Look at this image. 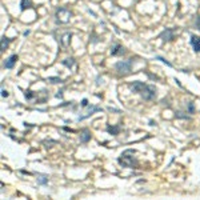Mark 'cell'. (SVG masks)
<instances>
[{"label":"cell","mask_w":200,"mask_h":200,"mask_svg":"<svg viewBox=\"0 0 200 200\" xmlns=\"http://www.w3.org/2000/svg\"><path fill=\"white\" fill-rule=\"evenodd\" d=\"M130 90L135 94H140V96L143 97L144 100H153L156 97V88L155 85H151V84H146L143 82H136L131 83L130 84Z\"/></svg>","instance_id":"cell-1"},{"label":"cell","mask_w":200,"mask_h":200,"mask_svg":"<svg viewBox=\"0 0 200 200\" xmlns=\"http://www.w3.org/2000/svg\"><path fill=\"white\" fill-rule=\"evenodd\" d=\"M135 153L136 151L135 149H125L124 152L120 155V158L118 159L119 164L122 167H125V168H137V160L135 159Z\"/></svg>","instance_id":"cell-2"},{"label":"cell","mask_w":200,"mask_h":200,"mask_svg":"<svg viewBox=\"0 0 200 200\" xmlns=\"http://www.w3.org/2000/svg\"><path fill=\"white\" fill-rule=\"evenodd\" d=\"M132 63H134V59L118 61L115 64V69L118 71V73L120 76H127V75H130L132 71Z\"/></svg>","instance_id":"cell-3"},{"label":"cell","mask_w":200,"mask_h":200,"mask_svg":"<svg viewBox=\"0 0 200 200\" xmlns=\"http://www.w3.org/2000/svg\"><path fill=\"white\" fill-rule=\"evenodd\" d=\"M71 16H72V14L67 10V8H59V10L56 11V20H57V23H63V24H66V23H68L69 19H71Z\"/></svg>","instance_id":"cell-4"},{"label":"cell","mask_w":200,"mask_h":200,"mask_svg":"<svg viewBox=\"0 0 200 200\" xmlns=\"http://www.w3.org/2000/svg\"><path fill=\"white\" fill-rule=\"evenodd\" d=\"M160 38L164 40V42H171V40H174V38H175V31L172 28H165L162 32Z\"/></svg>","instance_id":"cell-5"},{"label":"cell","mask_w":200,"mask_h":200,"mask_svg":"<svg viewBox=\"0 0 200 200\" xmlns=\"http://www.w3.org/2000/svg\"><path fill=\"white\" fill-rule=\"evenodd\" d=\"M100 111H103V108H100V107H97V106H91L90 108H88V111H87V113H85V115L79 116V120H84V119H87V118H90V116H92L95 112H100Z\"/></svg>","instance_id":"cell-6"},{"label":"cell","mask_w":200,"mask_h":200,"mask_svg":"<svg viewBox=\"0 0 200 200\" xmlns=\"http://www.w3.org/2000/svg\"><path fill=\"white\" fill-rule=\"evenodd\" d=\"M17 59H19V56H17V55H12V56H10L7 60L4 61V68H7V69L14 68V66L16 64Z\"/></svg>","instance_id":"cell-7"},{"label":"cell","mask_w":200,"mask_h":200,"mask_svg":"<svg viewBox=\"0 0 200 200\" xmlns=\"http://www.w3.org/2000/svg\"><path fill=\"white\" fill-rule=\"evenodd\" d=\"M125 50L120 44H115L113 47H111V55L112 56H119V55H124Z\"/></svg>","instance_id":"cell-8"},{"label":"cell","mask_w":200,"mask_h":200,"mask_svg":"<svg viewBox=\"0 0 200 200\" xmlns=\"http://www.w3.org/2000/svg\"><path fill=\"white\" fill-rule=\"evenodd\" d=\"M91 136H92L91 131L85 128V130H83L82 134H80V141H82V143H88V141L91 140Z\"/></svg>","instance_id":"cell-9"},{"label":"cell","mask_w":200,"mask_h":200,"mask_svg":"<svg viewBox=\"0 0 200 200\" xmlns=\"http://www.w3.org/2000/svg\"><path fill=\"white\" fill-rule=\"evenodd\" d=\"M191 44H192L193 50L196 52H200V36H195V35L191 36Z\"/></svg>","instance_id":"cell-10"},{"label":"cell","mask_w":200,"mask_h":200,"mask_svg":"<svg viewBox=\"0 0 200 200\" xmlns=\"http://www.w3.org/2000/svg\"><path fill=\"white\" fill-rule=\"evenodd\" d=\"M71 38H72L71 33H64V35L61 36V39H60L61 45H63V47H68L69 43H71Z\"/></svg>","instance_id":"cell-11"},{"label":"cell","mask_w":200,"mask_h":200,"mask_svg":"<svg viewBox=\"0 0 200 200\" xmlns=\"http://www.w3.org/2000/svg\"><path fill=\"white\" fill-rule=\"evenodd\" d=\"M107 131L109 132L111 135H119V132H120V125H108L107 127Z\"/></svg>","instance_id":"cell-12"},{"label":"cell","mask_w":200,"mask_h":200,"mask_svg":"<svg viewBox=\"0 0 200 200\" xmlns=\"http://www.w3.org/2000/svg\"><path fill=\"white\" fill-rule=\"evenodd\" d=\"M32 7V3H31V0H21L20 2V10L21 11H26L28 10V8Z\"/></svg>","instance_id":"cell-13"},{"label":"cell","mask_w":200,"mask_h":200,"mask_svg":"<svg viewBox=\"0 0 200 200\" xmlns=\"http://www.w3.org/2000/svg\"><path fill=\"white\" fill-rule=\"evenodd\" d=\"M61 64H63L64 67H67V68H71V67L75 64V59H73V57H67V59H64L61 61Z\"/></svg>","instance_id":"cell-14"},{"label":"cell","mask_w":200,"mask_h":200,"mask_svg":"<svg viewBox=\"0 0 200 200\" xmlns=\"http://www.w3.org/2000/svg\"><path fill=\"white\" fill-rule=\"evenodd\" d=\"M38 183H39V184H42V186L47 184V183H48V176H47V175H42V174H39V175H38Z\"/></svg>","instance_id":"cell-15"},{"label":"cell","mask_w":200,"mask_h":200,"mask_svg":"<svg viewBox=\"0 0 200 200\" xmlns=\"http://www.w3.org/2000/svg\"><path fill=\"white\" fill-rule=\"evenodd\" d=\"M8 44H10V39L5 38V36H3V38H2V51H5V50H7Z\"/></svg>","instance_id":"cell-16"},{"label":"cell","mask_w":200,"mask_h":200,"mask_svg":"<svg viewBox=\"0 0 200 200\" xmlns=\"http://www.w3.org/2000/svg\"><path fill=\"white\" fill-rule=\"evenodd\" d=\"M47 80L51 82V83H63V80H61L60 78H48Z\"/></svg>","instance_id":"cell-17"},{"label":"cell","mask_w":200,"mask_h":200,"mask_svg":"<svg viewBox=\"0 0 200 200\" xmlns=\"http://www.w3.org/2000/svg\"><path fill=\"white\" fill-rule=\"evenodd\" d=\"M195 112V108H193V103L192 101H189L188 103V113H193Z\"/></svg>","instance_id":"cell-18"},{"label":"cell","mask_w":200,"mask_h":200,"mask_svg":"<svg viewBox=\"0 0 200 200\" xmlns=\"http://www.w3.org/2000/svg\"><path fill=\"white\" fill-rule=\"evenodd\" d=\"M24 95H26V97H27V99H32V97H33L32 91H26V94H24Z\"/></svg>","instance_id":"cell-19"},{"label":"cell","mask_w":200,"mask_h":200,"mask_svg":"<svg viewBox=\"0 0 200 200\" xmlns=\"http://www.w3.org/2000/svg\"><path fill=\"white\" fill-rule=\"evenodd\" d=\"M156 59H158V60H162V61H163V63H165V64H167V66H168V67H172V64L170 63V61H167V60H165V59H163V57H160V56H158V57H156Z\"/></svg>","instance_id":"cell-20"},{"label":"cell","mask_w":200,"mask_h":200,"mask_svg":"<svg viewBox=\"0 0 200 200\" xmlns=\"http://www.w3.org/2000/svg\"><path fill=\"white\" fill-rule=\"evenodd\" d=\"M176 118L177 119H188V116H187V115H181V112H177L176 113Z\"/></svg>","instance_id":"cell-21"},{"label":"cell","mask_w":200,"mask_h":200,"mask_svg":"<svg viewBox=\"0 0 200 200\" xmlns=\"http://www.w3.org/2000/svg\"><path fill=\"white\" fill-rule=\"evenodd\" d=\"M108 111H109V112H116V113H120V109L112 108V107H108Z\"/></svg>","instance_id":"cell-22"},{"label":"cell","mask_w":200,"mask_h":200,"mask_svg":"<svg viewBox=\"0 0 200 200\" xmlns=\"http://www.w3.org/2000/svg\"><path fill=\"white\" fill-rule=\"evenodd\" d=\"M2 97H8V92L4 90V88H3L2 90Z\"/></svg>","instance_id":"cell-23"},{"label":"cell","mask_w":200,"mask_h":200,"mask_svg":"<svg viewBox=\"0 0 200 200\" xmlns=\"http://www.w3.org/2000/svg\"><path fill=\"white\" fill-rule=\"evenodd\" d=\"M88 106V100L87 99H83L82 100V107H87Z\"/></svg>","instance_id":"cell-24"},{"label":"cell","mask_w":200,"mask_h":200,"mask_svg":"<svg viewBox=\"0 0 200 200\" xmlns=\"http://www.w3.org/2000/svg\"><path fill=\"white\" fill-rule=\"evenodd\" d=\"M196 27L200 29V16H198L196 17Z\"/></svg>","instance_id":"cell-25"}]
</instances>
